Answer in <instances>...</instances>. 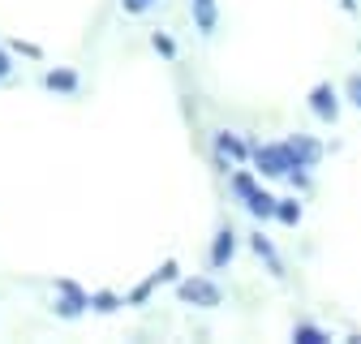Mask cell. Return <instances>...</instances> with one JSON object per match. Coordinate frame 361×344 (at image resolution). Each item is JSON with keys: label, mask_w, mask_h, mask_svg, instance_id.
I'll return each instance as SVG.
<instances>
[{"label": "cell", "mask_w": 361, "mask_h": 344, "mask_svg": "<svg viewBox=\"0 0 361 344\" xmlns=\"http://www.w3.org/2000/svg\"><path fill=\"white\" fill-rule=\"evenodd\" d=\"M348 95H353V104L361 108V78H353V82H348Z\"/></svg>", "instance_id": "obj_20"}, {"label": "cell", "mask_w": 361, "mask_h": 344, "mask_svg": "<svg viewBox=\"0 0 361 344\" xmlns=\"http://www.w3.org/2000/svg\"><path fill=\"white\" fill-rule=\"evenodd\" d=\"M180 301H190V306H219V288L211 284V280H202V276H194V280H180Z\"/></svg>", "instance_id": "obj_3"}, {"label": "cell", "mask_w": 361, "mask_h": 344, "mask_svg": "<svg viewBox=\"0 0 361 344\" xmlns=\"http://www.w3.org/2000/svg\"><path fill=\"white\" fill-rule=\"evenodd\" d=\"M43 86H48V91L69 95V91H78V73L73 69H52V73H43Z\"/></svg>", "instance_id": "obj_8"}, {"label": "cell", "mask_w": 361, "mask_h": 344, "mask_svg": "<svg viewBox=\"0 0 361 344\" xmlns=\"http://www.w3.org/2000/svg\"><path fill=\"white\" fill-rule=\"evenodd\" d=\"M310 108L319 112L323 121H336V91H331V86H314V91H310Z\"/></svg>", "instance_id": "obj_7"}, {"label": "cell", "mask_w": 361, "mask_h": 344, "mask_svg": "<svg viewBox=\"0 0 361 344\" xmlns=\"http://www.w3.org/2000/svg\"><path fill=\"white\" fill-rule=\"evenodd\" d=\"M288 151H293L297 168H310V164H319V155H323V147L314 142V138H288Z\"/></svg>", "instance_id": "obj_5"}, {"label": "cell", "mask_w": 361, "mask_h": 344, "mask_svg": "<svg viewBox=\"0 0 361 344\" xmlns=\"http://www.w3.org/2000/svg\"><path fill=\"white\" fill-rule=\"evenodd\" d=\"M344 5H348V9H353V0H344Z\"/></svg>", "instance_id": "obj_21"}, {"label": "cell", "mask_w": 361, "mask_h": 344, "mask_svg": "<svg viewBox=\"0 0 361 344\" xmlns=\"http://www.w3.org/2000/svg\"><path fill=\"white\" fill-rule=\"evenodd\" d=\"M276 220H284V224H297V220H301V207H297L293 198H284V202H276Z\"/></svg>", "instance_id": "obj_12"}, {"label": "cell", "mask_w": 361, "mask_h": 344, "mask_svg": "<svg viewBox=\"0 0 361 344\" xmlns=\"http://www.w3.org/2000/svg\"><path fill=\"white\" fill-rule=\"evenodd\" d=\"M9 73H13V61H9V52H5V48H0V82H5Z\"/></svg>", "instance_id": "obj_18"}, {"label": "cell", "mask_w": 361, "mask_h": 344, "mask_svg": "<svg viewBox=\"0 0 361 344\" xmlns=\"http://www.w3.org/2000/svg\"><path fill=\"white\" fill-rule=\"evenodd\" d=\"M194 22H198L202 35L215 30V0H194Z\"/></svg>", "instance_id": "obj_10"}, {"label": "cell", "mask_w": 361, "mask_h": 344, "mask_svg": "<svg viewBox=\"0 0 361 344\" xmlns=\"http://www.w3.org/2000/svg\"><path fill=\"white\" fill-rule=\"evenodd\" d=\"M250 245H254V254L262 258V263L271 267V276H280V258H276V250H271V241H267L262 233H254V237H250Z\"/></svg>", "instance_id": "obj_9"}, {"label": "cell", "mask_w": 361, "mask_h": 344, "mask_svg": "<svg viewBox=\"0 0 361 344\" xmlns=\"http://www.w3.org/2000/svg\"><path fill=\"white\" fill-rule=\"evenodd\" d=\"M233 245H237L233 228H219V233H215V245H211V267H228V258H233Z\"/></svg>", "instance_id": "obj_6"}, {"label": "cell", "mask_w": 361, "mask_h": 344, "mask_svg": "<svg viewBox=\"0 0 361 344\" xmlns=\"http://www.w3.org/2000/svg\"><path fill=\"white\" fill-rule=\"evenodd\" d=\"M56 293H61V301H56V314H61V319H78V314L90 306V297H86L73 280H56Z\"/></svg>", "instance_id": "obj_2"}, {"label": "cell", "mask_w": 361, "mask_h": 344, "mask_svg": "<svg viewBox=\"0 0 361 344\" xmlns=\"http://www.w3.org/2000/svg\"><path fill=\"white\" fill-rule=\"evenodd\" d=\"M121 5H125V13H147L155 0H121Z\"/></svg>", "instance_id": "obj_16"}, {"label": "cell", "mask_w": 361, "mask_h": 344, "mask_svg": "<svg viewBox=\"0 0 361 344\" xmlns=\"http://www.w3.org/2000/svg\"><path fill=\"white\" fill-rule=\"evenodd\" d=\"M9 48H13V52H22V56H43V52L35 48V43H22V39H13V43H9Z\"/></svg>", "instance_id": "obj_17"}, {"label": "cell", "mask_w": 361, "mask_h": 344, "mask_svg": "<svg viewBox=\"0 0 361 344\" xmlns=\"http://www.w3.org/2000/svg\"><path fill=\"white\" fill-rule=\"evenodd\" d=\"M155 48H159L164 56H172V52H176V48H172V39H168V35H155Z\"/></svg>", "instance_id": "obj_19"}, {"label": "cell", "mask_w": 361, "mask_h": 344, "mask_svg": "<svg viewBox=\"0 0 361 344\" xmlns=\"http://www.w3.org/2000/svg\"><path fill=\"white\" fill-rule=\"evenodd\" d=\"M293 340H301V344H327V331H319V327H305V323H301V327L293 331Z\"/></svg>", "instance_id": "obj_13"}, {"label": "cell", "mask_w": 361, "mask_h": 344, "mask_svg": "<svg viewBox=\"0 0 361 344\" xmlns=\"http://www.w3.org/2000/svg\"><path fill=\"white\" fill-rule=\"evenodd\" d=\"M233 190H237V194H250V190H254V177H250V172H237V177H233Z\"/></svg>", "instance_id": "obj_15"}, {"label": "cell", "mask_w": 361, "mask_h": 344, "mask_svg": "<svg viewBox=\"0 0 361 344\" xmlns=\"http://www.w3.org/2000/svg\"><path fill=\"white\" fill-rule=\"evenodd\" d=\"M215 151L228 155V159H245V142L233 138V134H215Z\"/></svg>", "instance_id": "obj_11"}, {"label": "cell", "mask_w": 361, "mask_h": 344, "mask_svg": "<svg viewBox=\"0 0 361 344\" xmlns=\"http://www.w3.org/2000/svg\"><path fill=\"white\" fill-rule=\"evenodd\" d=\"M90 306H95V310H104V314H112V310L121 306V301H116L112 293H95V297H90Z\"/></svg>", "instance_id": "obj_14"}, {"label": "cell", "mask_w": 361, "mask_h": 344, "mask_svg": "<svg viewBox=\"0 0 361 344\" xmlns=\"http://www.w3.org/2000/svg\"><path fill=\"white\" fill-rule=\"evenodd\" d=\"M254 164H258L262 177H288V172L297 168L288 142H280V147H258V151H254Z\"/></svg>", "instance_id": "obj_1"}, {"label": "cell", "mask_w": 361, "mask_h": 344, "mask_svg": "<svg viewBox=\"0 0 361 344\" xmlns=\"http://www.w3.org/2000/svg\"><path fill=\"white\" fill-rule=\"evenodd\" d=\"M241 198H245L250 215H258V220H271V215H276V202H280V198H271V194H267V190H258V185H254L250 194H241Z\"/></svg>", "instance_id": "obj_4"}]
</instances>
